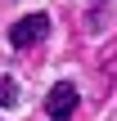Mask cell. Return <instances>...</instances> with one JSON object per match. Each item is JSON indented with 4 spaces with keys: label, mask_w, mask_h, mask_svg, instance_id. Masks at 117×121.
Here are the masks:
<instances>
[{
    "label": "cell",
    "mask_w": 117,
    "mask_h": 121,
    "mask_svg": "<svg viewBox=\"0 0 117 121\" xmlns=\"http://www.w3.org/2000/svg\"><path fill=\"white\" fill-rule=\"evenodd\" d=\"M45 112H50V121H72V112H77V85L59 81L50 90V99H45Z\"/></svg>",
    "instance_id": "2"
},
{
    "label": "cell",
    "mask_w": 117,
    "mask_h": 121,
    "mask_svg": "<svg viewBox=\"0 0 117 121\" xmlns=\"http://www.w3.org/2000/svg\"><path fill=\"white\" fill-rule=\"evenodd\" d=\"M18 103V85H14V76H0V108H14Z\"/></svg>",
    "instance_id": "3"
},
{
    "label": "cell",
    "mask_w": 117,
    "mask_h": 121,
    "mask_svg": "<svg viewBox=\"0 0 117 121\" xmlns=\"http://www.w3.org/2000/svg\"><path fill=\"white\" fill-rule=\"evenodd\" d=\"M50 36V18L45 13H27V18H18L14 27H9V45L14 49H32V45H41Z\"/></svg>",
    "instance_id": "1"
}]
</instances>
